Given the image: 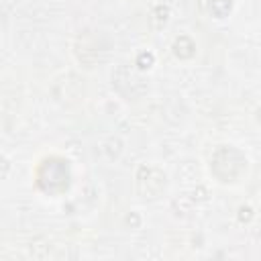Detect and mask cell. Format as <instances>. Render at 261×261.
Segmentation results:
<instances>
[{"mask_svg": "<svg viewBox=\"0 0 261 261\" xmlns=\"http://www.w3.org/2000/svg\"><path fill=\"white\" fill-rule=\"evenodd\" d=\"M222 167H228V184H232L247 171V159L232 147H220L210 159V169L216 173Z\"/></svg>", "mask_w": 261, "mask_h": 261, "instance_id": "obj_1", "label": "cell"}, {"mask_svg": "<svg viewBox=\"0 0 261 261\" xmlns=\"http://www.w3.org/2000/svg\"><path fill=\"white\" fill-rule=\"evenodd\" d=\"M212 10H214V14L218 18L224 16L230 10V0H212Z\"/></svg>", "mask_w": 261, "mask_h": 261, "instance_id": "obj_2", "label": "cell"}]
</instances>
